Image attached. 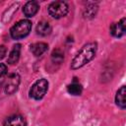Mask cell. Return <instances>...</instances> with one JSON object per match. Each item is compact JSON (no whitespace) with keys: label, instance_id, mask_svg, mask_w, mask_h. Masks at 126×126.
<instances>
[{"label":"cell","instance_id":"17","mask_svg":"<svg viewBox=\"0 0 126 126\" xmlns=\"http://www.w3.org/2000/svg\"><path fill=\"white\" fill-rule=\"evenodd\" d=\"M7 53V48L5 45H0V59L4 58Z\"/></svg>","mask_w":126,"mask_h":126},{"label":"cell","instance_id":"4","mask_svg":"<svg viewBox=\"0 0 126 126\" xmlns=\"http://www.w3.org/2000/svg\"><path fill=\"white\" fill-rule=\"evenodd\" d=\"M48 90V82L46 79L37 80L30 90V96L35 100L41 99Z\"/></svg>","mask_w":126,"mask_h":126},{"label":"cell","instance_id":"14","mask_svg":"<svg viewBox=\"0 0 126 126\" xmlns=\"http://www.w3.org/2000/svg\"><path fill=\"white\" fill-rule=\"evenodd\" d=\"M96 12H97V5L94 3H92L84 9V17L87 19H92L95 16Z\"/></svg>","mask_w":126,"mask_h":126},{"label":"cell","instance_id":"12","mask_svg":"<svg viewBox=\"0 0 126 126\" xmlns=\"http://www.w3.org/2000/svg\"><path fill=\"white\" fill-rule=\"evenodd\" d=\"M47 49H48V45L45 42H36L31 45V51L36 57L42 55Z\"/></svg>","mask_w":126,"mask_h":126},{"label":"cell","instance_id":"7","mask_svg":"<svg viewBox=\"0 0 126 126\" xmlns=\"http://www.w3.org/2000/svg\"><path fill=\"white\" fill-rule=\"evenodd\" d=\"M27 122L24 116L20 114H14L12 116H9L5 121L3 126H26Z\"/></svg>","mask_w":126,"mask_h":126},{"label":"cell","instance_id":"15","mask_svg":"<svg viewBox=\"0 0 126 126\" xmlns=\"http://www.w3.org/2000/svg\"><path fill=\"white\" fill-rule=\"evenodd\" d=\"M64 60V53L61 49H54L51 53V61L55 64H60Z\"/></svg>","mask_w":126,"mask_h":126},{"label":"cell","instance_id":"18","mask_svg":"<svg viewBox=\"0 0 126 126\" xmlns=\"http://www.w3.org/2000/svg\"><path fill=\"white\" fill-rule=\"evenodd\" d=\"M1 86H2V84H1V83H0V88H1Z\"/></svg>","mask_w":126,"mask_h":126},{"label":"cell","instance_id":"8","mask_svg":"<svg viewBox=\"0 0 126 126\" xmlns=\"http://www.w3.org/2000/svg\"><path fill=\"white\" fill-rule=\"evenodd\" d=\"M39 9V5L36 1H29L23 7V13L26 17L32 18L33 17Z\"/></svg>","mask_w":126,"mask_h":126},{"label":"cell","instance_id":"9","mask_svg":"<svg viewBox=\"0 0 126 126\" xmlns=\"http://www.w3.org/2000/svg\"><path fill=\"white\" fill-rule=\"evenodd\" d=\"M51 31H52V28L50 26V24L46 21H40L38 22L37 26H36V29H35V32L38 35L40 36H46L48 34L51 33Z\"/></svg>","mask_w":126,"mask_h":126},{"label":"cell","instance_id":"16","mask_svg":"<svg viewBox=\"0 0 126 126\" xmlns=\"http://www.w3.org/2000/svg\"><path fill=\"white\" fill-rule=\"evenodd\" d=\"M7 71H8V68L5 64L3 63H0V77H3L7 74Z\"/></svg>","mask_w":126,"mask_h":126},{"label":"cell","instance_id":"1","mask_svg":"<svg viewBox=\"0 0 126 126\" xmlns=\"http://www.w3.org/2000/svg\"><path fill=\"white\" fill-rule=\"evenodd\" d=\"M97 50V43L96 42H88L86 43L80 50L79 52L74 56L70 68L72 70H77L79 68H82L86 64H88L90 61H92Z\"/></svg>","mask_w":126,"mask_h":126},{"label":"cell","instance_id":"6","mask_svg":"<svg viewBox=\"0 0 126 126\" xmlns=\"http://www.w3.org/2000/svg\"><path fill=\"white\" fill-rule=\"evenodd\" d=\"M126 31V19L122 18L118 23H113L110 26V33L114 37H121Z\"/></svg>","mask_w":126,"mask_h":126},{"label":"cell","instance_id":"5","mask_svg":"<svg viewBox=\"0 0 126 126\" xmlns=\"http://www.w3.org/2000/svg\"><path fill=\"white\" fill-rule=\"evenodd\" d=\"M21 78L20 75L17 73H12L8 76V78L5 81L4 84V90L7 94H13L18 91V88L20 86Z\"/></svg>","mask_w":126,"mask_h":126},{"label":"cell","instance_id":"11","mask_svg":"<svg viewBox=\"0 0 126 126\" xmlns=\"http://www.w3.org/2000/svg\"><path fill=\"white\" fill-rule=\"evenodd\" d=\"M125 95H126V87L125 86H122L117 91L116 95H115V102H116V104L121 109H124L126 107V98H125Z\"/></svg>","mask_w":126,"mask_h":126},{"label":"cell","instance_id":"10","mask_svg":"<svg viewBox=\"0 0 126 126\" xmlns=\"http://www.w3.org/2000/svg\"><path fill=\"white\" fill-rule=\"evenodd\" d=\"M21 44L20 43H17L13 46L12 50L10 51L9 53V56H8V59H7V62L11 65L13 64H16L19 59H20V55H21Z\"/></svg>","mask_w":126,"mask_h":126},{"label":"cell","instance_id":"2","mask_svg":"<svg viewBox=\"0 0 126 126\" xmlns=\"http://www.w3.org/2000/svg\"><path fill=\"white\" fill-rule=\"evenodd\" d=\"M32 30V22L25 19L16 23L10 30L11 37L14 39H21L26 37Z\"/></svg>","mask_w":126,"mask_h":126},{"label":"cell","instance_id":"3","mask_svg":"<svg viewBox=\"0 0 126 126\" xmlns=\"http://www.w3.org/2000/svg\"><path fill=\"white\" fill-rule=\"evenodd\" d=\"M48 14L54 19H60L67 15L69 11V6L65 1H54L49 4Z\"/></svg>","mask_w":126,"mask_h":126},{"label":"cell","instance_id":"13","mask_svg":"<svg viewBox=\"0 0 126 126\" xmlns=\"http://www.w3.org/2000/svg\"><path fill=\"white\" fill-rule=\"evenodd\" d=\"M76 79H77V78H74L73 83H71V84H69V85L67 86V92H68L70 94H72V95H80V94H82V92H83V87H82V85H81Z\"/></svg>","mask_w":126,"mask_h":126}]
</instances>
